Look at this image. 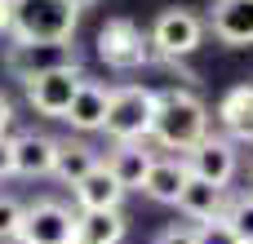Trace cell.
<instances>
[{"instance_id": "cell-1", "label": "cell", "mask_w": 253, "mask_h": 244, "mask_svg": "<svg viewBox=\"0 0 253 244\" xmlns=\"http://www.w3.org/2000/svg\"><path fill=\"white\" fill-rule=\"evenodd\" d=\"M209 133V107L191 89H165L156 98V120H151V142L165 151L187 156L200 138Z\"/></svg>"}, {"instance_id": "cell-2", "label": "cell", "mask_w": 253, "mask_h": 244, "mask_svg": "<svg viewBox=\"0 0 253 244\" xmlns=\"http://www.w3.org/2000/svg\"><path fill=\"white\" fill-rule=\"evenodd\" d=\"M80 22V4L71 0H9V36L13 40H40L58 44L71 40Z\"/></svg>"}, {"instance_id": "cell-3", "label": "cell", "mask_w": 253, "mask_h": 244, "mask_svg": "<svg viewBox=\"0 0 253 244\" xmlns=\"http://www.w3.org/2000/svg\"><path fill=\"white\" fill-rule=\"evenodd\" d=\"M156 98L160 93L147 89V84H116L102 133L111 142H147L151 138V120H156Z\"/></svg>"}, {"instance_id": "cell-4", "label": "cell", "mask_w": 253, "mask_h": 244, "mask_svg": "<svg viewBox=\"0 0 253 244\" xmlns=\"http://www.w3.org/2000/svg\"><path fill=\"white\" fill-rule=\"evenodd\" d=\"M205 31H209V22H205L196 9H182V4H178V9H160L147 36H151V53H156V58L178 62V58H191V53L200 49Z\"/></svg>"}, {"instance_id": "cell-5", "label": "cell", "mask_w": 253, "mask_h": 244, "mask_svg": "<svg viewBox=\"0 0 253 244\" xmlns=\"http://www.w3.org/2000/svg\"><path fill=\"white\" fill-rule=\"evenodd\" d=\"M98 58L116 71H133V67H147L156 53H151V36L133 18H107L98 27Z\"/></svg>"}, {"instance_id": "cell-6", "label": "cell", "mask_w": 253, "mask_h": 244, "mask_svg": "<svg viewBox=\"0 0 253 244\" xmlns=\"http://www.w3.org/2000/svg\"><path fill=\"white\" fill-rule=\"evenodd\" d=\"M84 80H89V76H84L80 62H76V67H58V71H44V76H36V80H22V84H27V102H31L40 116L62 120Z\"/></svg>"}, {"instance_id": "cell-7", "label": "cell", "mask_w": 253, "mask_h": 244, "mask_svg": "<svg viewBox=\"0 0 253 244\" xmlns=\"http://www.w3.org/2000/svg\"><path fill=\"white\" fill-rule=\"evenodd\" d=\"M187 169H191V178H205L213 187H231V178L240 173V151L227 133H205L187 151Z\"/></svg>"}, {"instance_id": "cell-8", "label": "cell", "mask_w": 253, "mask_h": 244, "mask_svg": "<svg viewBox=\"0 0 253 244\" xmlns=\"http://www.w3.org/2000/svg\"><path fill=\"white\" fill-rule=\"evenodd\" d=\"M4 67H9L18 80H36V76H44V71L76 67V49H71V40H58V44L13 40V44H9V53H4Z\"/></svg>"}, {"instance_id": "cell-9", "label": "cell", "mask_w": 253, "mask_h": 244, "mask_svg": "<svg viewBox=\"0 0 253 244\" xmlns=\"http://www.w3.org/2000/svg\"><path fill=\"white\" fill-rule=\"evenodd\" d=\"M22 236L31 244H76V213L58 200H36L27 204Z\"/></svg>"}, {"instance_id": "cell-10", "label": "cell", "mask_w": 253, "mask_h": 244, "mask_svg": "<svg viewBox=\"0 0 253 244\" xmlns=\"http://www.w3.org/2000/svg\"><path fill=\"white\" fill-rule=\"evenodd\" d=\"M209 31L222 44H253V0H213L209 9Z\"/></svg>"}, {"instance_id": "cell-11", "label": "cell", "mask_w": 253, "mask_h": 244, "mask_svg": "<svg viewBox=\"0 0 253 244\" xmlns=\"http://www.w3.org/2000/svg\"><path fill=\"white\" fill-rule=\"evenodd\" d=\"M107 107H111V84H102V80H84L80 93L71 98V107H67L62 120H67L71 129H80V133H93V129L107 124Z\"/></svg>"}, {"instance_id": "cell-12", "label": "cell", "mask_w": 253, "mask_h": 244, "mask_svg": "<svg viewBox=\"0 0 253 244\" xmlns=\"http://www.w3.org/2000/svg\"><path fill=\"white\" fill-rule=\"evenodd\" d=\"M53 156H58V138L49 133H18L13 138V173L18 178H49L53 173Z\"/></svg>"}, {"instance_id": "cell-13", "label": "cell", "mask_w": 253, "mask_h": 244, "mask_svg": "<svg viewBox=\"0 0 253 244\" xmlns=\"http://www.w3.org/2000/svg\"><path fill=\"white\" fill-rule=\"evenodd\" d=\"M102 164L116 173V182L125 191H142V182H147V173L156 164V151H147V142H116Z\"/></svg>"}, {"instance_id": "cell-14", "label": "cell", "mask_w": 253, "mask_h": 244, "mask_svg": "<svg viewBox=\"0 0 253 244\" xmlns=\"http://www.w3.org/2000/svg\"><path fill=\"white\" fill-rule=\"evenodd\" d=\"M191 169H187V156H156L147 182H142V196L156 200V204H178L182 187H187Z\"/></svg>"}, {"instance_id": "cell-15", "label": "cell", "mask_w": 253, "mask_h": 244, "mask_svg": "<svg viewBox=\"0 0 253 244\" xmlns=\"http://www.w3.org/2000/svg\"><path fill=\"white\" fill-rule=\"evenodd\" d=\"M71 196H76L80 213H102V209H120V200H125V187L116 182V173H111L107 164H98L93 173H84V178L71 187Z\"/></svg>"}, {"instance_id": "cell-16", "label": "cell", "mask_w": 253, "mask_h": 244, "mask_svg": "<svg viewBox=\"0 0 253 244\" xmlns=\"http://www.w3.org/2000/svg\"><path fill=\"white\" fill-rule=\"evenodd\" d=\"M227 187H213V182H205V178H187V187H182V196H178V209L191 218V222H218V218H227Z\"/></svg>"}, {"instance_id": "cell-17", "label": "cell", "mask_w": 253, "mask_h": 244, "mask_svg": "<svg viewBox=\"0 0 253 244\" xmlns=\"http://www.w3.org/2000/svg\"><path fill=\"white\" fill-rule=\"evenodd\" d=\"M218 124L227 129V138L253 142V84H236L218 98Z\"/></svg>"}, {"instance_id": "cell-18", "label": "cell", "mask_w": 253, "mask_h": 244, "mask_svg": "<svg viewBox=\"0 0 253 244\" xmlns=\"http://www.w3.org/2000/svg\"><path fill=\"white\" fill-rule=\"evenodd\" d=\"M102 164V156L84 142V138H58V156H53V178L58 182H67V187H76L84 173H93Z\"/></svg>"}, {"instance_id": "cell-19", "label": "cell", "mask_w": 253, "mask_h": 244, "mask_svg": "<svg viewBox=\"0 0 253 244\" xmlns=\"http://www.w3.org/2000/svg\"><path fill=\"white\" fill-rule=\"evenodd\" d=\"M129 231L120 209H102V213H76V244H120Z\"/></svg>"}, {"instance_id": "cell-20", "label": "cell", "mask_w": 253, "mask_h": 244, "mask_svg": "<svg viewBox=\"0 0 253 244\" xmlns=\"http://www.w3.org/2000/svg\"><path fill=\"white\" fill-rule=\"evenodd\" d=\"M227 227L236 231L240 244H253V196H236L227 204Z\"/></svg>"}, {"instance_id": "cell-21", "label": "cell", "mask_w": 253, "mask_h": 244, "mask_svg": "<svg viewBox=\"0 0 253 244\" xmlns=\"http://www.w3.org/2000/svg\"><path fill=\"white\" fill-rule=\"evenodd\" d=\"M22 218H27V204H18L13 196H0V244L22 236Z\"/></svg>"}, {"instance_id": "cell-22", "label": "cell", "mask_w": 253, "mask_h": 244, "mask_svg": "<svg viewBox=\"0 0 253 244\" xmlns=\"http://www.w3.org/2000/svg\"><path fill=\"white\" fill-rule=\"evenodd\" d=\"M196 244H240V240L227 227V218H218V222H200L196 227Z\"/></svg>"}, {"instance_id": "cell-23", "label": "cell", "mask_w": 253, "mask_h": 244, "mask_svg": "<svg viewBox=\"0 0 253 244\" xmlns=\"http://www.w3.org/2000/svg\"><path fill=\"white\" fill-rule=\"evenodd\" d=\"M156 244H196V227H182V222H173V227H165Z\"/></svg>"}, {"instance_id": "cell-24", "label": "cell", "mask_w": 253, "mask_h": 244, "mask_svg": "<svg viewBox=\"0 0 253 244\" xmlns=\"http://www.w3.org/2000/svg\"><path fill=\"white\" fill-rule=\"evenodd\" d=\"M13 173V138H0V178Z\"/></svg>"}, {"instance_id": "cell-25", "label": "cell", "mask_w": 253, "mask_h": 244, "mask_svg": "<svg viewBox=\"0 0 253 244\" xmlns=\"http://www.w3.org/2000/svg\"><path fill=\"white\" fill-rule=\"evenodd\" d=\"M9 124H13V102H9V98L0 93V138L9 133Z\"/></svg>"}, {"instance_id": "cell-26", "label": "cell", "mask_w": 253, "mask_h": 244, "mask_svg": "<svg viewBox=\"0 0 253 244\" xmlns=\"http://www.w3.org/2000/svg\"><path fill=\"white\" fill-rule=\"evenodd\" d=\"M0 31H9V4H0Z\"/></svg>"}, {"instance_id": "cell-27", "label": "cell", "mask_w": 253, "mask_h": 244, "mask_svg": "<svg viewBox=\"0 0 253 244\" xmlns=\"http://www.w3.org/2000/svg\"><path fill=\"white\" fill-rule=\"evenodd\" d=\"M4 244H31V240H27V236H13V240H4Z\"/></svg>"}, {"instance_id": "cell-28", "label": "cell", "mask_w": 253, "mask_h": 244, "mask_svg": "<svg viewBox=\"0 0 253 244\" xmlns=\"http://www.w3.org/2000/svg\"><path fill=\"white\" fill-rule=\"evenodd\" d=\"M71 4H80V9H84V4H93V0H71Z\"/></svg>"}, {"instance_id": "cell-29", "label": "cell", "mask_w": 253, "mask_h": 244, "mask_svg": "<svg viewBox=\"0 0 253 244\" xmlns=\"http://www.w3.org/2000/svg\"><path fill=\"white\" fill-rule=\"evenodd\" d=\"M0 4H9V0H0Z\"/></svg>"}, {"instance_id": "cell-30", "label": "cell", "mask_w": 253, "mask_h": 244, "mask_svg": "<svg viewBox=\"0 0 253 244\" xmlns=\"http://www.w3.org/2000/svg\"><path fill=\"white\" fill-rule=\"evenodd\" d=\"M249 173H253V169H249Z\"/></svg>"}]
</instances>
